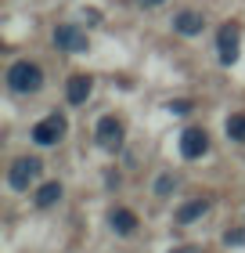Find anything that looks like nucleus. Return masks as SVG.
Returning <instances> with one entry per match:
<instances>
[{"label": "nucleus", "instance_id": "9d476101", "mask_svg": "<svg viewBox=\"0 0 245 253\" xmlns=\"http://www.w3.org/2000/svg\"><path fill=\"white\" fill-rule=\"evenodd\" d=\"M65 98L72 101V105H83V101L90 98V76H72L65 87Z\"/></svg>", "mask_w": 245, "mask_h": 253}, {"label": "nucleus", "instance_id": "423d86ee", "mask_svg": "<svg viewBox=\"0 0 245 253\" xmlns=\"http://www.w3.org/2000/svg\"><path fill=\"white\" fill-rule=\"evenodd\" d=\"M206 148H209V137H206L202 126H188V130L180 134V156L184 159H198Z\"/></svg>", "mask_w": 245, "mask_h": 253}, {"label": "nucleus", "instance_id": "2eb2a0df", "mask_svg": "<svg viewBox=\"0 0 245 253\" xmlns=\"http://www.w3.org/2000/svg\"><path fill=\"white\" fill-rule=\"evenodd\" d=\"M224 243H227V246H242V243H245V228H242V232H227Z\"/></svg>", "mask_w": 245, "mask_h": 253}, {"label": "nucleus", "instance_id": "4468645a", "mask_svg": "<svg viewBox=\"0 0 245 253\" xmlns=\"http://www.w3.org/2000/svg\"><path fill=\"white\" fill-rule=\"evenodd\" d=\"M170 192H173V177L162 174V177L155 181V195H170Z\"/></svg>", "mask_w": 245, "mask_h": 253}, {"label": "nucleus", "instance_id": "f03ea898", "mask_svg": "<svg viewBox=\"0 0 245 253\" xmlns=\"http://www.w3.org/2000/svg\"><path fill=\"white\" fill-rule=\"evenodd\" d=\"M36 177H40V159H36V156H22V159H15L11 170H7L11 188H29Z\"/></svg>", "mask_w": 245, "mask_h": 253}, {"label": "nucleus", "instance_id": "39448f33", "mask_svg": "<svg viewBox=\"0 0 245 253\" xmlns=\"http://www.w3.org/2000/svg\"><path fill=\"white\" fill-rule=\"evenodd\" d=\"M238 26L235 22H227L224 29H220V37H216V47H220V62L224 65H235L238 62Z\"/></svg>", "mask_w": 245, "mask_h": 253}, {"label": "nucleus", "instance_id": "f3484780", "mask_svg": "<svg viewBox=\"0 0 245 253\" xmlns=\"http://www.w3.org/2000/svg\"><path fill=\"white\" fill-rule=\"evenodd\" d=\"M141 7H159V4H166V0H137Z\"/></svg>", "mask_w": 245, "mask_h": 253}, {"label": "nucleus", "instance_id": "1a4fd4ad", "mask_svg": "<svg viewBox=\"0 0 245 253\" xmlns=\"http://www.w3.org/2000/svg\"><path fill=\"white\" fill-rule=\"evenodd\" d=\"M173 29H177L180 37H195V33H202V15H198V11H180V15L173 18Z\"/></svg>", "mask_w": 245, "mask_h": 253}, {"label": "nucleus", "instance_id": "dca6fc26", "mask_svg": "<svg viewBox=\"0 0 245 253\" xmlns=\"http://www.w3.org/2000/svg\"><path fill=\"white\" fill-rule=\"evenodd\" d=\"M170 112L173 116H184V112H191V101H170Z\"/></svg>", "mask_w": 245, "mask_h": 253}, {"label": "nucleus", "instance_id": "9b49d317", "mask_svg": "<svg viewBox=\"0 0 245 253\" xmlns=\"http://www.w3.org/2000/svg\"><path fill=\"white\" fill-rule=\"evenodd\" d=\"M202 213H206V199H191L177 210V224H191L195 217H202Z\"/></svg>", "mask_w": 245, "mask_h": 253}, {"label": "nucleus", "instance_id": "f257e3e1", "mask_svg": "<svg viewBox=\"0 0 245 253\" xmlns=\"http://www.w3.org/2000/svg\"><path fill=\"white\" fill-rule=\"evenodd\" d=\"M7 84H11V90H18V94H33V90L43 87V73H40V65H33V62H15L7 69Z\"/></svg>", "mask_w": 245, "mask_h": 253}, {"label": "nucleus", "instance_id": "ddd939ff", "mask_svg": "<svg viewBox=\"0 0 245 253\" xmlns=\"http://www.w3.org/2000/svg\"><path fill=\"white\" fill-rule=\"evenodd\" d=\"M227 137L231 141H245V112H238V116L227 120Z\"/></svg>", "mask_w": 245, "mask_h": 253}, {"label": "nucleus", "instance_id": "7ed1b4c3", "mask_svg": "<svg viewBox=\"0 0 245 253\" xmlns=\"http://www.w3.org/2000/svg\"><path fill=\"white\" fill-rule=\"evenodd\" d=\"M62 137H65V116H58V112L33 126V141L36 145H58Z\"/></svg>", "mask_w": 245, "mask_h": 253}, {"label": "nucleus", "instance_id": "6e6552de", "mask_svg": "<svg viewBox=\"0 0 245 253\" xmlns=\"http://www.w3.org/2000/svg\"><path fill=\"white\" fill-rule=\"evenodd\" d=\"M108 221H112V228H115L119 235H134V232H137V213L126 210V206H115Z\"/></svg>", "mask_w": 245, "mask_h": 253}, {"label": "nucleus", "instance_id": "a211bd4d", "mask_svg": "<svg viewBox=\"0 0 245 253\" xmlns=\"http://www.w3.org/2000/svg\"><path fill=\"white\" fill-rule=\"evenodd\" d=\"M170 253H198L195 246H177V250H170Z\"/></svg>", "mask_w": 245, "mask_h": 253}, {"label": "nucleus", "instance_id": "f8f14e48", "mask_svg": "<svg viewBox=\"0 0 245 253\" xmlns=\"http://www.w3.org/2000/svg\"><path fill=\"white\" fill-rule=\"evenodd\" d=\"M58 199H62V185L58 181H47V185L36 188V206H54Z\"/></svg>", "mask_w": 245, "mask_h": 253}, {"label": "nucleus", "instance_id": "20e7f679", "mask_svg": "<svg viewBox=\"0 0 245 253\" xmlns=\"http://www.w3.org/2000/svg\"><path fill=\"white\" fill-rule=\"evenodd\" d=\"M54 43L62 51H69V54H79V51H87V33L79 26H58L54 29Z\"/></svg>", "mask_w": 245, "mask_h": 253}, {"label": "nucleus", "instance_id": "0eeeda50", "mask_svg": "<svg viewBox=\"0 0 245 253\" xmlns=\"http://www.w3.org/2000/svg\"><path fill=\"white\" fill-rule=\"evenodd\" d=\"M123 141V123L115 116H101L98 120V145L101 148H119Z\"/></svg>", "mask_w": 245, "mask_h": 253}]
</instances>
